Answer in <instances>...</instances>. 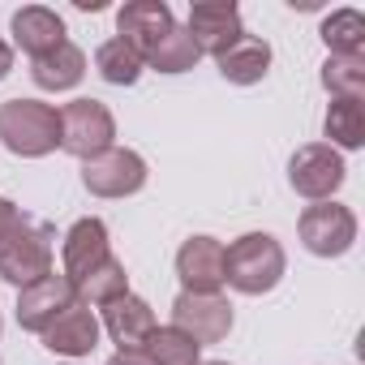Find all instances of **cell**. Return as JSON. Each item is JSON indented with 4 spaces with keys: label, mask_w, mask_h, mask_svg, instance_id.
I'll return each mask as SVG.
<instances>
[{
    "label": "cell",
    "mask_w": 365,
    "mask_h": 365,
    "mask_svg": "<svg viewBox=\"0 0 365 365\" xmlns=\"http://www.w3.org/2000/svg\"><path fill=\"white\" fill-rule=\"evenodd\" d=\"M288 271V254L271 232H245L224 250V284L241 297L271 292Z\"/></svg>",
    "instance_id": "1"
},
{
    "label": "cell",
    "mask_w": 365,
    "mask_h": 365,
    "mask_svg": "<svg viewBox=\"0 0 365 365\" xmlns=\"http://www.w3.org/2000/svg\"><path fill=\"white\" fill-rule=\"evenodd\" d=\"M52 258H56V228L26 211L0 237V279L14 288H26V284L52 275Z\"/></svg>",
    "instance_id": "2"
},
{
    "label": "cell",
    "mask_w": 365,
    "mask_h": 365,
    "mask_svg": "<svg viewBox=\"0 0 365 365\" xmlns=\"http://www.w3.org/2000/svg\"><path fill=\"white\" fill-rule=\"evenodd\" d=\"M0 142L22 159H43L61 146V108L43 99H9L0 103Z\"/></svg>",
    "instance_id": "3"
},
{
    "label": "cell",
    "mask_w": 365,
    "mask_h": 365,
    "mask_svg": "<svg viewBox=\"0 0 365 365\" xmlns=\"http://www.w3.org/2000/svg\"><path fill=\"white\" fill-rule=\"evenodd\" d=\"M116 138V116L108 112V103L99 99H73L61 108V146L69 155H78L82 163L112 150Z\"/></svg>",
    "instance_id": "4"
},
{
    "label": "cell",
    "mask_w": 365,
    "mask_h": 365,
    "mask_svg": "<svg viewBox=\"0 0 365 365\" xmlns=\"http://www.w3.org/2000/svg\"><path fill=\"white\" fill-rule=\"evenodd\" d=\"M297 232L314 258H339L356 245V215L344 202H314L301 211Z\"/></svg>",
    "instance_id": "5"
},
{
    "label": "cell",
    "mask_w": 365,
    "mask_h": 365,
    "mask_svg": "<svg viewBox=\"0 0 365 365\" xmlns=\"http://www.w3.org/2000/svg\"><path fill=\"white\" fill-rule=\"evenodd\" d=\"M344 176H348L344 155L331 150L327 142H305L288 159V185L309 202H331V194L344 185Z\"/></svg>",
    "instance_id": "6"
},
{
    "label": "cell",
    "mask_w": 365,
    "mask_h": 365,
    "mask_svg": "<svg viewBox=\"0 0 365 365\" xmlns=\"http://www.w3.org/2000/svg\"><path fill=\"white\" fill-rule=\"evenodd\" d=\"M146 159L129 146H112L95 159L82 163V185L95 194V198H129L146 185Z\"/></svg>",
    "instance_id": "7"
},
{
    "label": "cell",
    "mask_w": 365,
    "mask_h": 365,
    "mask_svg": "<svg viewBox=\"0 0 365 365\" xmlns=\"http://www.w3.org/2000/svg\"><path fill=\"white\" fill-rule=\"evenodd\" d=\"M172 327L185 331L198 348L220 344L232 331V301L220 292H180L172 301Z\"/></svg>",
    "instance_id": "8"
},
{
    "label": "cell",
    "mask_w": 365,
    "mask_h": 365,
    "mask_svg": "<svg viewBox=\"0 0 365 365\" xmlns=\"http://www.w3.org/2000/svg\"><path fill=\"white\" fill-rule=\"evenodd\" d=\"M69 305H78V292H73V284L61 271H52V275L18 288V327L43 335Z\"/></svg>",
    "instance_id": "9"
},
{
    "label": "cell",
    "mask_w": 365,
    "mask_h": 365,
    "mask_svg": "<svg viewBox=\"0 0 365 365\" xmlns=\"http://www.w3.org/2000/svg\"><path fill=\"white\" fill-rule=\"evenodd\" d=\"M190 39L198 43L202 56H220L228 52L245 26H241V9L232 5V0H198V5H190V22H185Z\"/></svg>",
    "instance_id": "10"
},
{
    "label": "cell",
    "mask_w": 365,
    "mask_h": 365,
    "mask_svg": "<svg viewBox=\"0 0 365 365\" xmlns=\"http://www.w3.org/2000/svg\"><path fill=\"white\" fill-rule=\"evenodd\" d=\"M108 258H112L108 224H103V220H95V215L78 220V224L65 232V241H61V262H65V271H61V275L73 284V292H78V284H82L91 271H99Z\"/></svg>",
    "instance_id": "11"
},
{
    "label": "cell",
    "mask_w": 365,
    "mask_h": 365,
    "mask_svg": "<svg viewBox=\"0 0 365 365\" xmlns=\"http://www.w3.org/2000/svg\"><path fill=\"white\" fill-rule=\"evenodd\" d=\"M176 275H180V292H220L224 288V241L190 237L176 250Z\"/></svg>",
    "instance_id": "12"
},
{
    "label": "cell",
    "mask_w": 365,
    "mask_h": 365,
    "mask_svg": "<svg viewBox=\"0 0 365 365\" xmlns=\"http://www.w3.org/2000/svg\"><path fill=\"white\" fill-rule=\"evenodd\" d=\"M172 26H176V18L168 9V0H129L116 14V39H125L142 61Z\"/></svg>",
    "instance_id": "13"
},
{
    "label": "cell",
    "mask_w": 365,
    "mask_h": 365,
    "mask_svg": "<svg viewBox=\"0 0 365 365\" xmlns=\"http://www.w3.org/2000/svg\"><path fill=\"white\" fill-rule=\"evenodd\" d=\"M103 331L112 335V344L120 352H142L146 339H150V331H155V309L142 297L125 292V297H116V301L103 305Z\"/></svg>",
    "instance_id": "14"
},
{
    "label": "cell",
    "mask_w": 365,
    "mask_h": 365,
    "mask_svg": "<svg viewBox=\"0 0 365 365\" xmlns=\"http://www.w3.org/2000/svg\"><path fill=\"white\" fill-rule=\"evenodd\" d=\"M43 348L61 352V356H91L99 348V318L91 314V305H69L48 331H43Z\"/></svg>",
    "instance_id": "15"
},
{
    "label": "cell",
    "mask_w": 365,
    "mask_h": 365,
    "mask_svg": "<svg viewBox=\"0 0 365 365\" xmlns=\"http://www.w3.org/2000/svg\"><path fill=\"white\" fill-rule=\"evenodd\" d=\"M9 31H14V43H18L31 61L43 56V52H52L56 43H65V18H61L56 9H48V5H26V9H18L14 22H9Z\"/></svg>",
    "instance_id": "16"
},
{
    "label": "cell",
    "mask_w": 365,
    "mask_h": 365,
    "mask_svg": "<svg viewBox=\"0 0 365 365\" xmlns=\"http://www.w3.org/2000/svg\"><path fill=\"white\" fill-rule=\"evenodd\" d=\"M215 65H220L224 82H232V86H258L267 78V69H271V43L258 39V35H241L228 52L215 56Z\"/></svg>",
    "instance_id": "17"
},
{
    "label": "cell",
    "mask_w": 365,
    "mask_h": 365,
    "mask_svg": "<svg viewBox=\"0 0 365 365\" xmlns=\"http://www.w3.org/2000/svg\"><path fill=\"white\" fill-rule=\"evenodd\" d=\"M82 73H86V52L69 39L31 61V78L39 91H73L82 82Z\"/></svg>",
    "instance_id": "18"
},
{
    "label": "cell",
    "mask_w": 365,
    "mask_h": 365,
    "mask_svg": "<svg viewBox=\"0 0 365 365\" xmlns=\"http://www.w3.org/2000/svg\"><path fill=\"white\" fill-rule=\"evenodd\" d=\"M322 133H327L331 150H361L365 146V108H361V99H331Z\"/></svg>",
    "instance_id": "19"
},
{
    "label": "cell",
    "mask_w": 365,
    "mask_h": 365,
    "mask_svg": "<svg viewBox=\"0 0 365 365\" xmlns=\"http://www.w3.org/2000/svg\"><path fill=\"white\" fill-rule=\"evenodd\" d=\"M198 61H202V52H198V43L190 39L185 26H172V31L146 52V65L159 69V73H190Z\"/></svg>",
    "instance_id": "20"
},
{
    "label": "cell",
    "mask_w": 365,
    "mask_h": 365,
    "mask_svg": "<svg viewBox=\"0 0 365 365\" xmlns=\"http://www.w3.org/2000/svg\"><path fill=\"white\" fill-rule=\"evenodd\" d=\"M322 43L331 56H361L365 48V18L356 9H335L322 18Z\"/></svg>",
    "instance_id": "21"
},
{
    "label": "cell",
    "mask_w": 365,
    "mask_h": 365,
    "mask_svg": "<svg viewBox=\"0 0 365 365\" xmlns=\"http://www.w3.org/2000/svg\"><path fill=\"white\" fill-rule=\"evenodd\" d=\"M142 56L125 43V39H108V43H99V52H95V69H99V78L103 82H112V86H133L138 78H142Z\"/></svg>",
    "instance_id": "22"
},
{
    "label": "cell",
    "mask_w": 365,
    "mask_h": 365,
    "mask_svg": "<svg viewBox=\"0 0 365 365\" xmlns=\"http://www.w3.org/2000/svg\"><path fill=\"white\" fill-rule=\"evenodd\" d=\"M142 352H146L155 365H198V361H202V348H198L185 331H176V327H155Z\"/></svg>",
    "instance_id": "23"
},
{
    "label": "cell",
    "mask_w": 365,
    "mask_h": 365,
    "mask_svg": "<svg viewBox=\"0 0 365 365\" xmlns=\"http://www.w3.org/2000/svg\"><path fill=\"white\" fill-rule=\"evenodd\" d=\"M322 86L331 99H361L365 95V52L361 56H327Z\"/></svg>",
    "instance_id": "24"
},
{
    "label": "cell",
    "mask_w": 365,
    "mask_h": 365,
    "mask_svg": "<svg viewBox=\"0 0 365 365\" xmlns=\"http://www.w3.org/2000/svg\"><path fill=\"white\" fill-rule=\"evenodd\" d=\"M129 292V275H125V262L120 258H108L99 271H91L82 284H78V297H82V305H108V301H116V297H125Z\"/></svg>",
    "instance_id": "25"
},
{
    "label": "cell",
    "mask_w": 365,
    "mask_h": 365,
    "mask_svg": "<svg viewBox=\"0 0 365 365\" xmlns=\"http://www.w3.org/2000/svg\"><path fill=\"white\" fill-rule=\"evenodd\" d=\"M18 215H22V207L18 202H9V198H0V237H5L14 224H18Z\"/></svg>",
    "instance_id": "26"
},
{
    "label": "cell",
    "mask_w": 365,
    "mask_h": 365,
    "mask_svg": "<svg viewBox=\"0 0 365 365\" xmlns=\"http://www.w3.org/2000/svg\"><path fill=\"white\" fill-rule=\"evenodd\" d=\"M108 365H155V361H150L146 352H116Z\"/></svg>",
    "instance_id": "27"
},
{
    "label": "cell",
    "mask_w": 365,
    "mask_h": 365,
    "mask_svg": "<svg viewBox=\"0 0 365 365\" xmlns=\"http://www.w3.org/2000/svg\"><path fill=\"white\" fill-rule=\"evenodd\" d=\"M9 69H14V48H9L5 39H0V82L9 78Z\"/></svg>",
    "instance_id": "28"
},
{
    "label": "cell",
    "mask_w": 365,
    "mask_h": 365,
    "mask_svg": "<svg viewBox=\"0 0 365 365\" xmlns=\"http://www.w3.org/2000/svg\"><path fill=\"white\" fill-rule=\"evenodd\" d=\"M198 365H228V361H198Z\"/></svg>",
    "instance_id": "29"
},
{
    "label": "cell",
    "mask_w": 365,
    "mask_h": 365,
    "mask_svg": "<svg viewBox=\"0 0 365 365\" xmlns=\"http://www.w3.org/2000/svg\"><path fill=\"white\" fill-rule=\"evenodd\" d=\"M0 331H5V318H0Z\"/></svg>",
    "instance_id": "30"
}]
</instances>
